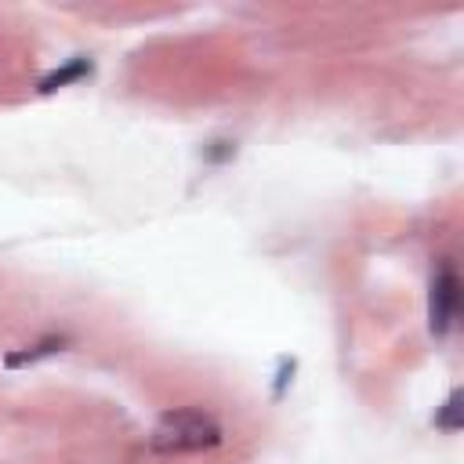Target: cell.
Listing matches in <instances>:
<instances>
[{"label":"cell","instance_id":"obj_4","mask_svg":"<svg viewBox=\"0 0 464 464\" xmlns=\"http://www.w3.org/2000/svg\"><path fill=\"white\" fill-rule=\"evenodd\" d=\"M91 72V62L87 58H76V62H69L65 69H54L44 83H40V91H54V87H62V83H69V80H80V76H87Z\"/></svg>","mask_w":464,"mask_h":464},{"label":"cell","instance_id":"obj_5","mask_svg":"<svg viewBox=\"0 0 464 464\" xmlns=\"http://www.w3.org/2000/svg\"><path fill=\"white\" fill-rule=\"evenodd\" d=\"M435 428H442V431H460V392H450V399H446V406L435 413Z\"/></svg>","mask_w":464,"mask_h":464},{"label":"cell","instance_id":"obj_3","mask_svg":"<svg viewBox=\"0 0 464 464\" xmlns=\"http://www.w3.org/2000/svg\"><path fill=\"white\" fill-rule=\"evenodd\" d=\"M69 344V337H44V341H36V344H29V348H22V352H11V355H4V362L7 366H22V362H36V359H44V355H54V352H62Z\"/></svg>","mask_w":464,"mask_h":464},{"label":"cell","instance_id":"obj_1","mask_svg":"<svg viewBox=\"0 0 464 464\" xmlns=\"http://www.w3.org/2000/svg\"><path fill=\"white\" fill-rule=\"evenodd\" d=\"M225 442V424L203 410V406H178L160 413L152 424L145 446L156 457H185V453H207Z\"/></svg>","mask_w":464,"mask_h":464},{"label":"cell","instance_id":"obj_2","mask_svg":"<svg viewBox=\"0 0 464 464\" xmlns=\"http://www.w3.org/2000/svg\"><path fill=\"white\" fill-rule=\"evenodd\" d=\"M457 315H460V276H457V265L450 257H442L431 276V297H428L431 334L446 337L457 326Z\"/></svg>","mask_w":464,"mask_h":464}]
</instances>
